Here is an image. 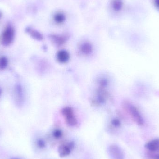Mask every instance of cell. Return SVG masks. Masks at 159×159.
<instances>
[{
  "mask_svg": "<svg viewBox=\"0 0 159 159\" xmlns=\"http://www.w3.org/2000/svg\"><path fill=\"white\" fill-rule=\"evenodd\" d=\"M15 37V30L12 27H7L3 33L2 43L4 46H7L12 43Z\"/></svg>",
  "mask_w": 159,
  "mask_h": 159,
  "instance_id": "obj_4",
  "label": "cell"
},
{
  "mask_svg": "<svg viewBox=\"0 0 159 159\" xmlns=\"http://www.w3.org/2000/svg\"><path fill=\"white\" fill-rule=\"evenodd\" d=\"M2 13H1V12H0V18L1 17V16H2Z\"/></svg>",
  "mask_w": 159,
  "mask_h": 159,
  "instance_id": "obj_21",
  "label": "cell"
},
{
  "mask_svg": "<svg viewBox=\"0 0 159 159\" xmlns=\"http://www.w3.org/2000/svg\"><path fill=\"white\" fill-rule=\"evenodd\" d=\"M107 153L112 159H124L125 157L123 150L117 145H109L107 148Z\"/></svg>",
  "mask_w": 159,
  "mask_h": 159,
  "instance_id": "obj_3",
  "label": "cell"
},
{
  "mask_svg": "<svg viewBox=\"0 0 159 159\" xmlns=\"http://www.w3.org/2000/svg\"><path fill=\"white\" fill-rule=\"evenodd\" d=\"M126 106L127 110L129 111L134 121L139 126L143 125V119L137 108L134 106L129 103L127 104Z\"/></svg>",
  "mask_w": 159,
  "mask_h": 159,
  "instance_id": "obj_2",
  "label": "cell"
},
{
  "mask_svg": "<svg viewBox=\"0 0 159 159\" xmlns=\"http://www.w3.org/2000/svg\"><path fill=\"white\" fill-rule=\"evenodd\" d=\"M26 32L28 33L33 38L38 41H41L43 39V36L38 31L28 27L26 29Z\"/></svg>",
  "mask_w": 159,
  "mask_h": 159,
  "instance_id": "obj_8",
  "label": "cell"
},
{
  "mask_svg": "<svg viewBox=\"0 0 159 159\" xmlns=\"http://www.w3.org/2000/svg\"><path fill=\"white\" fill-rule=\"evenodd\" d=\"M70 55L66 50H61L57 54V59L61 63H65L69 61Z\"/></svg>",
  "mask_w": 159,
  "mask_h": 159,
  "instance_id": "obj_7",
  "label": "cell"
},
{
  "mask_svg": "<svg viewBox=\"0 0 159 159\" xmlns=\"http://www.w3.org/2000/svg\"><path fill=\"white\" fill-rule=\"evenodd\" d=\"M155 4L159 8V0H155Z\"/></svg>",
  "mask_w": 159,
  "mask_h": 159,
  "instance_id": "obj_18",
  "label": "cell"
},
{
  "mask_svg": "<svg viewBox=\"0 0 159 159\" xmlns=\"http://www.w3.org/2000/svg\"><path fill=\"white\" fill-rule=\"evenodd\" d=\"M53 135L54 138L59 139L61 138L62 136V131L59 129L55 130L53 133Z\"/></svg>",
  "mask_w": 159,
  "mask_h": 159,
  "instance_id": "obj_14",
  "label": "cell"
},
{
  "mask_svg": "<svg viewBox=\"0 0 159 159\" xmlns=\"http://www.w3.org/2000/svg\"><path fill=\"white\" fill-rule=\"evenodd\" d=\"M146 148L151 151L156 152L159 150V139H155L145 144Z\"/></svg>",
  "mask_w": 159,
  "mask_h": 159,
  "instance_id": "obj_6",
  "label": "cell"
},
{
  "mask_svg": "<svg viewBox=\"0 0 159 159\" xmlns=\"http://www.w3.org/2000/svg\"><path fill=\"white\" fill-rule=\"evenodd\" d=\"M36 144L38 148H44L46 147L45 143L42 139H38L36 142Z\"/></svg>",
  "mask_w": 159,
  "mask_h": 159,
  "instance_id": "obj_15",
  "label": "cell"
},
{
  "mask_svg": "<svg viewBox=\"0 0 159 159\" xmlns=\"http://www.w3.org/2000/svg\"><path fill=\"white\" fill-rule=\"evenodd\" d=\"M80 51L84 54H89L91 53L92 47L91 45L89 43H84L80 47Z\"/></svg>",
  "mask_w": 159,
  "mask_h": 159,
  "instance_id": "obj_10",
  "label": "cell"
},
{
  "mask_svg": "<svg viewBox=\"0 0 159 159\" xmlns=\"http://www.w3.org/2000/svg\"><path fill=\"white\" fill-rule=\"evenodd\" d=\"M66 19L65 15L61 12L57 13L54 16V20L58 24L63 23Z\"/></svg>",
  "mask_w": 159,
  "mask_h": 159,
  "instance_id": "obj_11",
  "label": "cell"
},
{
  "mask_svg": "<svg viewBox=\"0 0 159 159\" xmlns=\"http://www.w3.org/2000/svg\"><path fill=\"white\" fill-rule=\"evenodd\" d=\"M123 6L122 0H114L112 3V7L116 11H119L121 10Z\"/></svg>",
  "mask_w": 159,
  "mask_h": 159,
  "instance_id": "obj_12",
  "label": "cell"
},
{
  "mask_svg": "<svg viewBox=\"0 0 159 159\" xmlns=\"http://www.w3.org/2000/svg\"><path fill=\"white\" fill-rule=\"evenodd\" d=\"M50 38L52 39V41L57 44L58 45L63 44L67 40V36L65 35H55L54 34V35H50Z\"/></svg>",
  "mask_w": 159,
  "mask_h": 159,
  "instance_id": "obj_9",
  "label": "cell"
},
{
  "mask_svg": "<svg viewBox=\"0 0 159 159\" xmlns=\"http://www.w3.org/2000/svg\"><path fill=\"white\" fill-rule=\"evenodd\" d=\"M1 93H2V89H1V88H0V95H1Z\"/></svg>",
  "mask_w": 159,
  "mask_h": 159,
  "instance_id": "obj_19",
  "label": "cell"
},
{
  "mask_svg": "<svg viewBox=\"0 0 159 159\" xmlns=\"http://www.w3.org/2000/svg\"><path fill=\"white\" fill-rule=\"evenodd\" d=\"M11 159H20L18 158H12Z\"/></svg>",
  "mask_w": 159,
  "mask_h": 159,
  "instance_id": "obj_20",
  "label": "cell"
},
{
  "mask_svg": "<svg viewBox=\"0 0 159 159\" xmlns=\"http://www.w3.org/2000/svg\"><path fill=\"white\" fill-rule=\"evenodd\" d=\"M74 147V144L72 142H70L60 145L58 149L59 155L61 157H65L69 156Z\"/></svg>",
  "mask_w": 159,
  "mask_h": 159,
  "instance_id": "obj_5",
  "label": "cell"
},
{
  "mask_svg": "<svg viewBox=\"0 0 159 159\" xmlns=\"http://www.w3.org/2000/svg\"><path fill=\"white\" fill-rule=\"evenodd\" d=\"M66 123L71 127H74L77 124V120L73 110L70 107H65L61 111Z\"/></svg>",
  "mask_w": 159,
  "mask_h": 159,
  "instance_id": "obj_1",
  "label": "cell"
},
{
  "mask_svg": "<svg viewBox=\"0 0 159 159\" xmlns=\"http://www.w3.org/2000/svg\"><path fill=\"white\" fill-rule=\"evenodd\" d=\"M112 124L114 125L115 127H118L120 125V122L119 120L117 119H115L112 121Z\"/></svg>",
  "mask_w": 159,
  "mask_h": 159,
  "instance_id": "obj_16",
  "label": "cell"
},
{
  "mask_svg": "<svg viewBox=\"0 0 159 159\" xmlns=\"http://www.w3.org/2000/svg\"><path fill=\"white\" fill-rule=\"evenodd\" d=\"M152 158L153 159H159V154L153 155V156H152Z\"/></svg>",
  "mask_w": 159,
  "mask_h": 159,
  "instance_id": "obj_17",
  "label": "cell"
},
{
  "mask_svg": "<svg viewBox=\"0 0 159 159\" xmlns=\"http://www.w3.org/2000/svg\"><path fill=\"white\" fill-rule=\"evenodd\" d=\"M8 64V59L5 57L0 58V70H3L7 67Z\"/></svg>",
  "mask_w": 159,
  "mask_h": 159,
  "instance_id": "obj_13",
  "label": "cell"
}]
</instances>
